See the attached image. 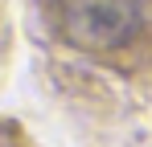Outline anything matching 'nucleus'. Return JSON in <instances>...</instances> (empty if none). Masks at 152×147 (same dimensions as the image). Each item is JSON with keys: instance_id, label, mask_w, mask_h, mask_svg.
I'll return each mask as SVG.
<instances>
[{"instance_id": "obj_1", "label": "nucleus", "mask_w": 152, "mask_h": 147, "mask_svg": "<svg viewBox=\"0 0 152 147\" xmlns=\"http://www.w3.org/2000/svg\"><path fill=\"white\" fill-rule=\"evenodd\" d=\"M58 33L78 49H115L144 24V0H53Z\"/></svg>"}]
</instances>
